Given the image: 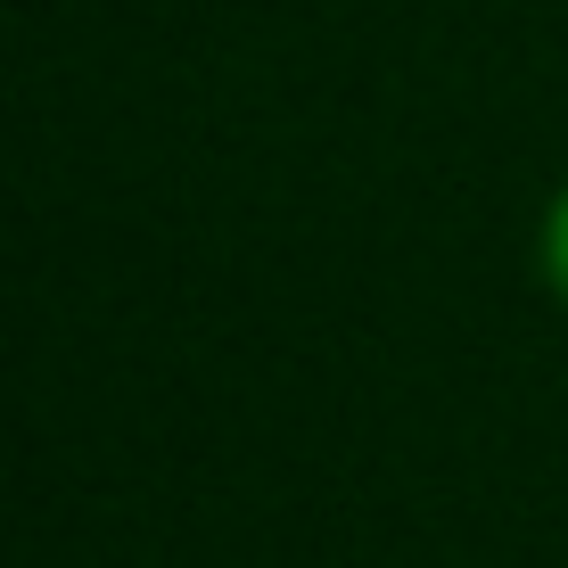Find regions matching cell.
I'll list each match as a JSON object with an SVG mask.
<instances>
[{
  "mask_svg": "<svg viewBox=\"0 0 568 568\" xmlns=\"http://www.w3.org/2000/svg\"><path fill=\"white\" fill-rule=\"evenodd\" d=\"M544 272H552V288L568 297V190H560V206H552V223H544Z\"/></svg>",
  "mask_w": 568,
  "mask_h": 568,
  "instance_id": "obj_1",
  "label": "cell"
}]
</instances>
